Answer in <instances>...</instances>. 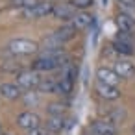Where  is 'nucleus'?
Listing matches in <instances>:
<instances>
[{
  "instance_id": "f257e3e1",
  "label": "nucleus",
  "mask_w": 135,
  "mask_h": 135,
  "mask_svg": "<svg viewBox=\"0 0 135 135\" xmlns=\"http://www.w3.org/2000/svg\"><path fill=\"white\" fill-rule=\"evenodd\" d=\"M67 54L65 48L63 50H54V52H41L33 61H32V69L41 72H52V70H59V67L65 63Z\"/></svg>"
},
{
  "instance_id": "f03ea898",
  "label": "nucleus",
  "mask_w": 135,
  "mask_h": 135,
  "mask_svg": "<svg viewBox=\"0 0 135 135\" xmlns=\"http://www.w3.org/2000/svg\"><path fill=\"white\" fill-rule=\"evenodd\" d=\"M8 52L11 56H32V54H37L41 50L39 43L32 41V39H24V37H15L8 43Z\"/></svg>"
},
{
  "instance_id": "7ed1b4c3",
  "label": "nucleus",
  "mask_w": 135,
  "mask_h": 135,
  "mask_svg": "<svg viewBox=\"0 0 135 135\" xmlns=\"http://www.w3.org/2000/svg\"><path fill=\"white\" fill-rule=\"evenodd\" d=\"M54 11V4H52V0H39V2L28 9H22V17L24 19H45V17H50Z\"/></svg>"
},
{
  "instance_id": "20e7f679",
  "label": "nucleus",
  "mask_w": 135,
  "mask_h": 135,
  "mask_svg": "<svg viewBox=\"0 0 135 135\" xmlns=\"http://www.w3.org/2000/svg\"><path fill=\"white\" fill-rule=\"evenodd\" d=\"M41 83V74L33 69L30 70H21L17 72V85L22 91H35Z\"/></svg>"
},
{
  "instance_id": "39448f33",
  "label": "nucleus",
  "mask_w": 135,
  "mask_h": 135,
  "mask_svg": "<svg viewBox=\"0 0 135 135\" xmlns=\"http://www.w3.org/2000/svg\"><path fill=\"white\" fill-rule=\"evenodd\" d=\"M15 122H17L19 128H22V129H26V131H32V129H35V128L41 126V117H39L37 113L26 109V111H21V113L17 115Z\"/></svg>"
},
{
  "instance_id": "423d86ee",
  "label": "nucleus",
  "mask_w": 135,
  "mask_h": 135,
  "mask_svg": "<svg viewBox=\"0 0 135 135\" xmlns=\"http://www.w3.org/2000/svg\"><path fill=\"white\" fill-rule=\"evenodd\" d=\"M111 69L117 72V76L120 80H131V78H135V63L129 61V59H126V57H117L113 61Z\"/></svg>"
},
{
  "instance_id": "0eeeda50",
  "label": "nucleus",
  "mask_w": 135,
  "mask_h": 135,
  "mask_svg": "<svg viewBox=\"0 0 135 135\" xmlns=\"http://www.w3.org/2000/svg\"><path fill=\"white\" fill-rule=\"evenodd\" d=\"M76 33H78V30H76L70 22H65V24H61L59 28H56L50 37H52L57 45H63V46H65V43H69V41H72V39L76 37Z\"/></svg>"
},
{
  "instance_id": "6e6552de",
  "label": "nucleus",
  "mask_w": 135,
  "mask_h": 135,
  "mask_svg": "<svg viewBox=\"0 0 135 135\" xmlns=\"http://www.w3.org/2000/svg\"><path fill=\"white\" fill-rule=\"evenodd\" d=\"M78 11L74 9V6L70 2H61V4H54V11H52V17L61 21V22H70L74 19Z\"/></svg>"
},
{
  "instance_id": "1a4fd4ad",
  "label": "nucleus",
  "mask_w": 135,
  "mask_h": 135,
  "mask_svg": "<svg viewBox=\"0 0 135 135\" xmlns=\"http://www.w3.org/2000/svg\"><path fill=\"white\" fill-rule=\"evenodd\" d=\"M105 122H109V124H113V126H122L124 124V120L128 118V109L126 107H122V105H115V107H109L105 113H104V117H102Z\"/></svg>"
},
{
  "instance_id": "9d476101",
  "label": "nucleus",
  "mask_w": 135,
  "mask_h": 135,
  "mask_svg": "<svg viewBox=\"0 0 135 135\" xmlns=\"http://www.w3.org/2000/svg\"><path fill=\"white\" fill-rule=\"evenodd\" d=\"M96 81H100V83H105V85H118V81H120V78L117 76V72L111 69V67H105V65H102V67H98L96 69Z\"/></svg>"
},
{
  "instance_id": "9b49d317",
  "label": "nucleus",
  "mask_w": 135,
  "mask_h": 135,
  "mask_svg": "<svg viewBox=\"0 0 135 135\" xmlns=\"http://www.w3.org/2000/svg\"><path fill=\"white\" fill-rule=\"evenodd\" d=\"M87 131H91L93 135H118V128L113 126V124H109V122H105L104 118L94 120V122L89 126Z\"/></svg>"
},
{
  "instance_id": "f8f14e48",
  "label": "nucleus",
  "mask_w": 135,
  "mask_h": 135,
  "mask_svg": "<svg viewBox=\"0 0 135 135\" xmlns=\"http://www.w3.org/2000/svg\"><path fill=\"white\" fill-rule=\"evenodd\" d=\"M94 91H96V94H98L100 98H104V100H118L120 94H122V91H120L118 87H115V85H105V83H100V81L94 83Z\"/></svg>"
},
{
  "instance_id": "ddd939ff",
  "label": "nucleus",
  "mask_w": 135,
  "mask_h": 135,
  "mask_svg": "<svg viewBox=\"0 0 135 135\" xmlns=\"http://www.w3.org/2000/svg\"><path fill=\"white\" fill-rule=\"evenodd\" d=\"M117 26H118V32L135 33V15H131L128 11H120L117 15Z\"/></svg>"
},
{
  "instance_id": "4468645a",
  "label": "nucleus",
  "mask_w": 135,
  "mask_h": 135,
  "mask_svg": "<svg viewBox=\"0 0 135 135\" xmlns=\"http://www.w3.org/2000/svg\"><path fill=\"white\" fill-rule=\"evenodd\" d=\"M0 96L6 98V100H19L22 96V89L17 83L4 81V83H0Z\"/></svg>"
},
{
  "instance_id": "2eb2a0df",
  "label": "nucleus",
  "mask_w": 135,
  "mask_h": 135,
  "mask_svg": "<svg viewBox=\"0 0 135 135\" xmlns=\"http://www.w3.org/2000/svg\"><path fill=\"white\" fill-rule=\"evenodd\" d=\"M111 48H113L120 57H129V56L135 54L133 43H129V41H122V39H117V37L111 41Z\"/></svg>"
},
{
  "instance_id": "dca6fc26",
  "label": "nucleus",
  "mask_w": 135,
  "mask_h": 135,
  "mask_svg": "<svg viewBox=\"0 0 135 135\" xmlns=\"http://www.w3.org/2000/svg\"><path fill=\"white\" fill-rule=\"evenodd\" d=\"M37 91L41 94H57V76L41 78V83H39Z\"/></svg>"
},
{
  "instance_id": "f3484780",
  "label": "nucleus",
  "mask_w": 135,
  "mask_h": 135,
  "mask_svg": "<svg viewBox=\"0 0 135 135\" xmlns=\"http://www.w3.org/2000/svg\"><path fill=\"white\" fill-rule=\"evenodd\" d=\"M45 126H46V129L50 133L57 135V133H61L65 129V117H50L48 115L46 120H45Z\"/></svg>"
},
{
  "instance_id": "a211bd4d",
  "label": "nucleus",
  "mask_w": 135,
  "mask_h": 135,
  "mask_svg": "<svg viewBox=\"0 0 135 135\" xmlns=\"http://www.w3.org/2000/svg\"><path fill=\"white\" fill-rule=\"evenodd\" d=\"M91 22H93V17L87 13V11H78L76 15H74V19L70 21V24L80 32V30H85V28H89L91 26Z\"/></svg>"
},
{
  "instance_id": "6ab92c4d",
  "label": "nucleus",
  "mask_w": 135,
  "mask_h": 135,
  "mask_svg": "<svg viewBox=\"0 0 135 135\" xmlns=\"http://www.w3.org/2000/svg\"><path fill=\"white\" fill-rule=\"evenodd\" d=\"M65 111H67V107L61 102H50L46 105V113L50 117H65Z\"/></svg>"
},
{
  "instance_id": "aec40b11",
  "label": "nucleus",
  "mask_w": 135,
  "mask_h": 135,
  "mask_svg": "<svg viewBox=\"0 0 135 135\" xmlns=\"http://www.w3.org/2000/svg\"><path fill=\"white\" fill-rule=\"evenodd\" d=\"M69 2L74 6L76 11H87V9L94 4V0H69Z\"/></svg>"
},
{
  "instance_id": "412c9836",
  "label": "nucleus",
  "mask_w": 135,
  "mask_h": 135,
  "mask_svg": "<svg viewBox=\"0 0 135 135\" xmlns=\"http://www.w3.org/2000/svg\"><path fill=\"white\" fill-rule=\"evenodd\" d=\"M13 2V6L15 8H21V9H28V8H32V6H35L39 0H11Z\"/></svg>"
},
{
  "instance_id": "4be33fe9",
  "label": "nucleus",
  "mask_w": 135,
  "mask_h": 135,
  "mask_svg": "<svg viewBox=\"0 0 135 135\" xmlns=\"http://www.w3.org/2000/svg\"><path fill=\"white\" fill-rule=\"evenodd\" d=\"M2 70H13V72H21V65L19 63H15V61H6V63H2V67H0Z\"/></svg>"
},
{
  "instance_id": "5701e85b",
  "label": "nucleus",
  "mask_w": 135,
  "mask_h": 135,
  "mask_svg": "<svg viewBox=\"0 0 135 135\" xmlns=\"http://www.w3.org/2000/svg\"><path fill=\"white\" fill-rule=\"evenodd\" d=\"M28 135H54V133H50L46 128H35V129H32V131H28Z\"/></svg>"
},
{
  "instance_id": "b1692460",
  "label": "nucleus",
  "mask_w": 135,
  "mask_h": 135,
  "mask_svg": "<svg viewBox=\"0 0 135 135\" xmlns=\"http://www.w3.org/2000/svg\"><path fill=\"white\" fill-rule=\"evenodd\" d=\"M118 2L126 8H135V0H118Z\"/></svg>"
},
{
  "instance_id": "393cba45",
  "label": "nucleus",
  "mask_w": 135,
  "mask_h": 135,
  "mask_svg": "<svg viewBox=\"0 0 135 135\" xmlns=\"http://www.w3.org/2000/svg\"><path fill=\"white\" fill-rule=\"evenodd\" d=\"M4 133V129H2V122H0V135H2Z\"/></svg>"
},
{
  "instance_id": "a878e982",
  "label": "nucleus",
  "mask_w": 135,
  "mask_h": 135,
  "mask_svg": "<svg viewBox=\"0 0 135 135\" xmlns=\"http://www.w3.org/2000/svg\"><path fill=\"white\" fill-rule=\"evenodd\" d=\"M85 135H93V133H91V131H87V133H85Z\"/></svg>"
}]
</instances>
